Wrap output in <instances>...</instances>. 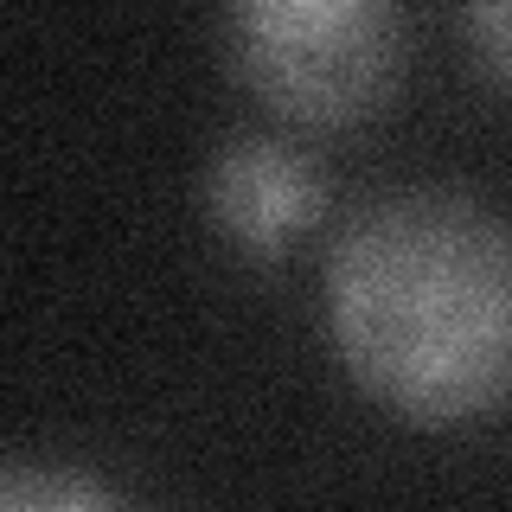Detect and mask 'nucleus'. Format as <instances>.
<instances>
[{
    "mask_svg": "<svg viewBox=\"0 0 512 512\" xmlns=\"http://www.w3.org/2000/svg\"><path fill=\"white\" fill-rule=\"evenodd\" d=\"M224 58L256 103L301 128H352L391 96V0H224Z\"/></svg>",
    "mask_w": 512,
    "mask_h": 512,
    "instance_id": "nucleus-2",
    "label": "nucleus"
},
{
    "mask_svg": "<svg viewBox=\"0 0 512 512\" xmlns=\"http://www.w3.org/2000/svg\"><path fill=\"white\" fill-rule=\"evenodd\" d=\"M327 205V180L314 160H301L282 141H256L237 135L224 141L205 167V218L218 224L224 244H237L244 256H282L288 237L308 231Z\"/></svg>",
    "mask_w": 512,
    "mask_h": 512,
    "instance_id": "nucleus-3",
    "label": "nucleus"
},
{
    "mask_svg": "<svg viewBox=\"0 0 512 512\" xmlns=\"http://www.w3.org/2000/svg\"><path fill=\"white\" fill-rule=\"evenodd\" d=\"M122 500H128V493L109 487L103 474H77V468H52V474H45L39 461H13L7 480H0V506H7V512H39V506L90 512V506H122Z\"/></svg>",
    "mask_w": 512,
    "mask_h": 512,
    "instance_id": "nucleus-4",
    "label": "nucleus"
},
{
    "mask_svg": "<svg viewBox=\"0 0 512 512\" xmlns=\"http://www.w3.org/2000/svg\"><path fill=\"white\" fill-rule=\"evenodd\" d=\"M346 378L416 429L512 404V224L461 192H384L327 250Z\"/></svg>",
    "mask_w": 512,
    "mask_h": 512,
    "instance_id": "nucleus-1",
    "label": "nucleus"
},
{
    "mask_svg": "<svg viewBox=\"0 0 512 512\" xmlns=\"http://www.w3.org/2000/svg\"><path fill=\"white\" fill-rule=\"evenodd\" d=\"M461 20H468V45H474L480 71L512 96V0H468Z\"/></svg>",
    "mask_w": 512,
    "mask_h": 512,
    "instance_id": "nucleus-5",
    "label": "nucleus"
}]
</instances>
